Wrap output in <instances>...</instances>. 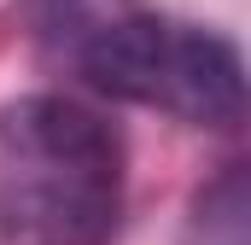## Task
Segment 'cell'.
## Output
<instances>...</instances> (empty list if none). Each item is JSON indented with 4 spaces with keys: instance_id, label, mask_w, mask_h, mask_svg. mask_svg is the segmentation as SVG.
I'll use <instances>...</instances> for the list:
<instances>
[{
    "instance_id": "4",
    "label": "cell",
    "mask_w": 251,
    "mask_h": 245,
    "mask_svg": "<svg viewBox=\"0 0 251 245\" xmlns=\"http://www.w3.org/2000/svg\"><path fill=\"white\" fill-rule=\"evenodd\" d=\"M187 245H246V170H222L210 187H199L187 216Z\"/></svg>"
},
{
    "instance_id": "1",
    "label": "cell",
    "mask_w": 251,
    "mask_h": 245,
    "mask_svg": "<svg viewBox=\"0 0 251 245\" xmlns=\"http://www.w3.org/2000/svg\"><path fill=\"white\" fill-rule=\"evenodd\" d=\"M123 216L117 128L64 99L29 94L0 111V240L105 245Z\"/></svg>"
},
{
    "instance_id": "3",
    "label": "cell",
    "mask_w": 251,
    "mask_h": 245,
    "mask_svg": "<svg viewBox=\"0 0 251 245\" xmlns=\"http://www.w3.org/2000/svg\"><path fill=\"white\" fill-rule=\"evenodd\" d=\"M123 12H134V0H29V29L47 53L76 64L82 47L100 29H111Z\"/></svg>"
},
{
    "instance_id": "2",
    "label": "cell",
    "mask_w": 251,
    "mask_h": 245,
    "mask_svg": "<svg viewBox=\"0 0 251 245\" xmlns=\"http://www.w3.org/2000/svg\"><path fill=\"white\" fill-rule=\"evenodd\" d=\"M76 70L128 105H152L193 128H240L246 117V64L234 41L216 29L152 18V12H123L111 29H100Z\"/></svg>"
}]
</instances>
